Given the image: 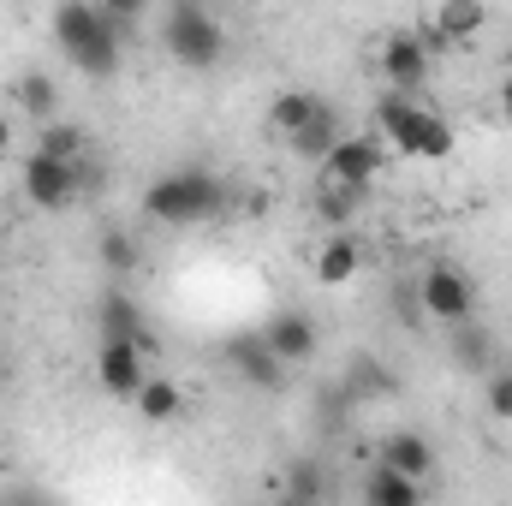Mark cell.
Wrapping results in <instances>:
<instances>
[{
  "label": "cell",
  "mask_w": 512,
  "mask_h": 506,
  "mask_svg": "<svg viewBox=\"0 0 512 506\" xmlns=\"http://www.w3.org/2000/svg\"><path fill=\"white\" fill-rule=\"evenodd\" d=\"M54 48L66 54V66L78 78L108 84L126 66V24L102 0H60L54 6Z\"/></svg>",
  "instance_id": "cell-1"
},
{
  "label": "cell",
  "mask_w": 512,
  "mask_h": 506,
  "mask_svg": "<svg viewBox=\"0 0 512 506\" xmlns=\"http://www.w3.org/2000/svg\"><path fill=\"white\" fill-rule=\"evenodd\" d=\"M227 215V179L209 167H173L161 179H149L143 191V221L167 227V233H191Z\"/></svg>",
  "instance_id": "cell-2"
},
{
  "label": "cell",
  "mask_w": 512,
  "mask_h": 506,
  "mask_svg": "<svg viewBox=\"0 0 512 506\" xmlns=\"http://www.w3.org/2000/svg\"><path fill=\"white\" fill-rule=\"evenodd\" d=\"M161 48L185 72H215L227 60V24L203 0H167V12H161Z\"/></svg>",
  "instance_id": "cell-3"
},
{
  "label": "cell",
  "mask_w": 512,
  "mask_h": 506,
  "mask_svg": "<svg viewBox=\"0 0 512 506\" xmlns=\"http://www.w3.org/2000/svg\"><path fill=\"white\" fill-rule=\"evenodd\" d=\"M393 149H387L376 131H346L322 161H316V179L328 185H346V191H376V179L387 173Z\"/></svg>",
  "instance_id": "cell-4"
},
{
  "label": "cell",
  "mask_w": 512,
  "mask_h": 506,
  "mask_svg": "<svg viewBox=\"0 0 512 506\" xmlns=\"http://www.w3.org/2000/svg\"><path fill=\"white\" fill-rule=\"evenodd\" d=\"M417 310L435 322V328H453V322H471L477 316V280L459 268V262H429L417 274Z\"/></svg>",
  "instance_id": "cell-5"
},
{
  "label": "cell",
  "mask_w": 512,
  "mask_h": 506,
  "mask_svg": "<svg viewBox=\"0 0 512 506\" xmlns=\"http://www.w3.org/2000/svg\"><path fill=\"white\" fill-rule=\"evenodd\" d=\"M18 185H24V197H30L42 215H66V209L84 203L78 167H72V161H54V155H42V149H24V155H18Z\"/></svg>",
  "instance_id": "cell-6"
},
{
  "label": "cell",
  "mask_w": 512,
  "mask_h": 506,
  "mask_svg": "<svg viewBox=\"0 0 512 506\" xmlns=\"http://www.w3.org/2000/svg\"><path fill=\"white\" fill-rule=\"evenodd\" d=\"M376 66H382L387 90L423 96V90H429V72H435V42H429V30H423V24H417V30H387Z\"/></svg>",
  "instance_id": "cell-7"
},
{
  "label": "cell",
  "mask_w": 512,
  "mask_h": 506,
  "mask_svg": "<svg viewBox=\"0 0 512 506\" xmlns=\"http://www.w3.org/2000/svg\"><path fill=\"white\" fill-rule=\"evenodd\" d=\"M429 114H435V108H423L417 96H405V90H382L376 108H370V131L382 137L399 161H417V143H423Z\"/></svg>",
  "instance_id": "cell-8"
},
{
  "label": "cell",
  "mask_w": 512,
  "mask_h": 506,
  "mask_svg": "<svg viewBox=\"0 0 512 506\" xmlns=\"http://www.w3.org/2000/svg\"><path fill=\"white\" fill-rule=\"evenodd\" d=\"M262 340H268V352L286 364V370H304V364H316V352H322V334H316V322L304 316V310H274V316H262V328H256Z\"/></svg>",
  "instance_id": "cell-9"
},
{
  "label": "cell",
  "mask_w": 512,
  "mask_h": 506,
  "mask_svg": "<svg viewBox=\"0 0 512 506\" xmlns=\"http://www.w3.org/2000/svg\"><path fill=\"white\" fill-rule=\"evenodd\" d=\"M149 346H137V340H102L96 346V387L108 393V399H137V387L149 376Z\"/></svg>",
  "instance_id": "cell-10"
},
{
  "label": "cell",
  "mask_w": 512,
  "mask_h": 506,
  "mask_svg": "<svg viewBox=\"0 0 512 506\" xmlns=\"http://www.w3.org/2000/svg\"><path fill=\"white\" fill-rule=\"evenodd\" d=\"M221 364L245 381V387H256V393H280V387H286V376H292V370L268 352V340H262L256 328H251V334H233V340L221 346Z\"/></svg>",
  "instance_id": "cell-11"
},
{
  "label": "cell",
  "mask_w": 512,
  "mask_h": 506,
  "mask_svg": "<svg viewBox=\"0 0 512 506\" xmlns=\"http://www.w3.org/2000/svg\"><path fill=\"white\" fill-rule=\"evenodd\" d=\"M340 137H346V114H340V102L316 90V102L304 108V120L286 131V149H292L298 161H310V167H316V161H322Z\"/></svg>",
  "instance_id": "cell-12"
},
{
  "label": "cell",
  "mask_w": 512,
  "mask_h": 506,
  "mask_svg": "<svg viewBox=\"0 0 512 506\" xmlns=\"http://www.w3.org/2000/svg\"><path fill=\"white\" fill-rule=\"evenodd\" d=\"M447 334V358H453V370L459 376H489L495 364H501V340H495V328L489 322H453V328H441Z\"/></svg>",
  "instance_id": "cell-13"
},
{
  "label": "cell",
  "mask_w": 512,
  "mask_h": 506,
  "mask_svg": "<svg viewBox=\"0 0 512 506\" xmlns=\"http://www.w3.org/2000/svg\"><path fill=\"white\" fill-rule=\"evenodd\" d=\"M423 30H429L435 54L465 48V42H477V36L489 30V6H483V0H435V18H429Z\"/></svg>",
  "instance_id": "cell-14"
},
{
  "label": "cell",
  "mask_w": 512,
  "mask_h": 506,
  "mask_svg": "<svg viewBox=\"0 0 512 506\" xmlns=\"http://www.w3.org/2000/svg\"><path fill=\"white\" fill-rule=\"evenodd\" d=\"M60 78L54 72H42V66H24L18 78H12V114L18 120H30V126H48V120H60Z\"/></svg>",
  "instance_id": "cell-15"
},
{
  "label": "cell",
  "mask_w": 512,
  "mask_h": 506,
  "mask_svg": "<svg viewBox=\"0 0 512 506\" xmlns=\"http://www.w3.org/2000/svg\"><path fill=\"white\" fill-rule=\"evenodd\" d=\"M316 286H328V292H340V286H352L358 274H364V245L352 239V227H334L322 245H316Z\"/></svg>",
  "instance_id": "cell-16"
},
{
  "label": "cell",
  "mask_w": 512,
  "mask_h": 506,
  "mask_svg": "<svg viewBox=\"0 0 512 506\" xmlns=\"http://www.w3.org/2000/svg\"><path fill=\"white\" fill-rule=\"evenodd\" d=\"M376 459L393 465V471H405V477H417V483L435 477V441H429L423 429H387L382 447H376Z\"/></svg>",
  "instance_id": "cell-17"
},
{
  "label": "cell",
  "mask_w": 512,
  "mask_h": 506,
  "mask_svg": "<svg viewBox=\"0 0 512 506\" xmlns=\"http://www.w3.org/2000/svg\"><path fill=\"white\" fill-rule=\"evenodd\" d=\"M96 328H102V340H137V346L155 352V334H149V322H143V304H137L131 292H120V286L96 304Z\"/></svg>",
  "instance_id": "cell-18"
},
{
  "label": "cell",
  "mask_w": 512,
  "mask_h": 506,
  "mask_svg": "<svg viewBox=\"0 0 512 506\" xmlns=\"http://www.w3.org/2000/svg\"><path fill=\"white\" fill-rule=\"evenodd\" d=\"M423 489L429 483H417V477H405V471H393V465H370L364 471V483H358V501H370V506H417L423 501Z\"/></svg>",
  "instance_id": "cell-19"
},
{
  "label": "cell",
  "mask_w": 512,
  "mask_h": 506,
  "mask_svg": "<svg viewBox=\"0 0 512 506\" xmlns=\"http://www.w3.org/2000/svg\"><path fill=\"white\" fill-rule=\"evenodd\" d=\"M340 387H346V399H352V405H370V399H393V393H399V381L387 376V364H382V358H370V352H358V358H352V370L340 376Z\"/></svg>",
  "instance_id": "cell-20"
},
{
  "label": "cell",
  "mask_w": 512,
  "mask_h": 506,
  "mask_svg": "<svg viewBox=\"0 0 512 506\" xmlns=\"http://www.w3.org/2000/svg\"><path fill=\"white\" fill-rule=\"evenodd\" d=\"M131 405H137L143 423H179V417H185V387L167 381V376H143V387H137Z\"/></svg>",
  "instance_id": "cell-21"
},
{
  "label": "cell",
  "mask_w": 512,
  "mask_h": 506,
  "mask_svg": "<svg viewBox=\"0 0 512 506\" xmlns=\"http://www.w3.org/2000/svg\"><path fill=\"white\" fill-rule=\"evenodd\" d=\"M36 149H42V155H54V161H72V167H78V161L90 155V131L78 126V120H66V114H60V120L36 126Z\"/></svg>",
  "instance_id": "cell-22"
},
{
  "label": "cell",
  "mask_w": 512,
  "mask_h": 506,
  "mask_svg": "<svg viewBox=\"0 0 512 506\" xmlns=\"http://www.w3.org/2000/svg\"><path fill=\"white\" fill-rule=\"evenodd\" d=\"M96 251H102V268H108L114 280H131V274L143 268V245H137V233H131V227H102Z\"/></svg>",
  "instance_id": "cell-23"
},
{
  "label": "cell",
  "mask_w": 512,
  "mask_h": 506,
  "mask_svg": "<svg viewBox=\"0 0 512 506\" xmlns=\"http://www.w3.org/2000/svg\"><path fill=\"white\" fill-rule=\"evenodd\" d=\"M364 197H370V191H346V185H328V179H316V215H322L328 227H346V221H358Z\"/></svg>",
  "instance_id": "cell-24"
},
{
  "label": "cell",
  "mask_w": 512,
  "mask_h": 506,
  "mask_svg": "<svg viewBox=\"0 0 512 506\" xmlns=\"http://www.w3.org/2000/svg\"><path fill=\"white\" fill-rule=\"evenodd\" d=\"M483 411H489L495 423H512V370L507 364H495V370L483 376Z\"/></svg>",
  "instance_id": "cell-25"
},
{
  "label": "cell",
  "mask_w": 512,
  "mask_h": 506,
  "mask_svg": "<svg viewBox=\"0 0 512 506\" xmlns=\"http://www.w3.org/2000/svg\"><path fill=\"white\" fill-rule=\"evenodd\" d=\"M453 149H459V131L447 126L441 114H429V126H423V143H417V161H453Z\"/></svg>",
  "instance_id": "cell-26"
},
{
  "label": "cell",
  "mask_w": 512,
  "mask_h": 506,
  "mask_svg": "<svg viewBox=\"0 0 512 506\" xmlns=\"http://www.w3.org/2000/svg\"><path fill=\"white\" fill-rule=\"evenodd\" d=\"M286 495H292V501H322V495H328V483H322L316 459H298V465H292V477H286Z\"/></svg>",
  "instance_id": "cell-27"
},
{
  "label": "cell",
  "mask_w": 512,
  "mask_h": 506,
  "mask_svg": "<svg viewBox=\"0 0 512 506\" xmlns=\"http://www.w3.org/2000/svg\"><path fill=\"white\" fill-rule=\"evenodd\" d=\"M102 6H108V12H114V18H120V24H137V18H143V12H149V6H155V0H102Z\"/></svg>",
  "instance_id": "cell-28"
},
{
  "label": "cell",
  "mask_w": 512,
  "mask_h": 506,
  "mask_svg": "<svg viewBox=\"0 0 512 506\" xmlns=\"http://www.w3.org/2000/svg\"><path fill=\"white\" fill-rule=\"evenodd\" d=\"M12 143H18V114L0 108V155H12Z\"/></svg>",
  "instance_id": "cell-29"
},
{
  "label": "cell",
  "mask_w": 512,
  "mask_h": 506,
  "mask_svg": "<svg viewBox=\"0 0 512 506\" xmlns=\"http://www.w3.org/2000/svg\"><path fill=\"white\" fill-rule=\"evenodd\" d=\"M495 108H501V120L512 126V72L501 78V90H495Z\"/></svg>",
  "instance_id": "cell-30"
},
{
  "label": "cell",
  "mask_w": 512,
  "mask_h": 506,
  "mask_svg": "<svg viewBox=\"0 0 512 506\" xmlns=\"http://www.w3.org/2000/svg\"><path fill=\"white\" fill-rule=\"evenodd\" d=\"M0 387H6V364H0Z\"/></svg>",
  "instance_id": "cell-31"
}]
</instances>
